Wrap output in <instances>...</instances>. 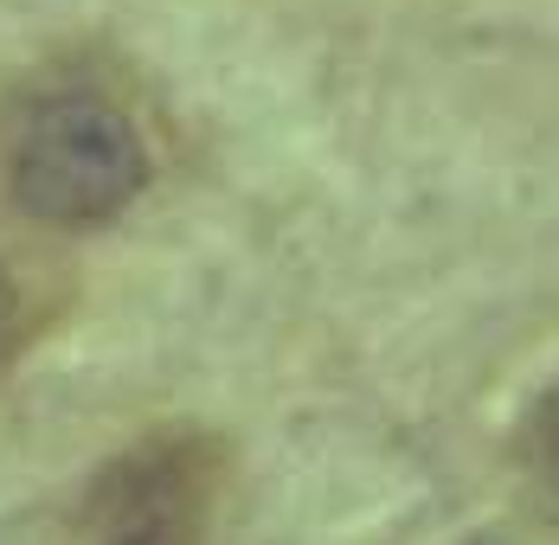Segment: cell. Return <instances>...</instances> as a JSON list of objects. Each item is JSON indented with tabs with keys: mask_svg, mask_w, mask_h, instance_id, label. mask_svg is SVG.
Returning <instances> with one entry per match:
<instances>
[{
	"mask_svg": "<svg viewBox=\"0 0 559 545\" xmlns=\"http://www.w3.org/2000/svg\"><path fill=\"white\" fill-rule=\"evenodd\" d=\"M148 186L135 122L97 90H52L7 129V193L46 225H104Z\"/></svg>",
	"mask_w": 559,
	"mask_h": 545,
	"instance_id": "cell-1",
	"label": "cell"
},
{
	"mask_svg": "<svg viewBox=\"0 0 559 545\" xmlns=\"http://www.w3.org/2000/svg\"><path fill=\"white\" fill-rule=\"evenodd\" d=\"M219 500V443L187 424L110 456L71 500L52 545H206Z\"/></svg>",
	"mask_w": 559,
	"mask_h": 545,
	"instance_id": "cell-2",
	"label": "cell"
},
{
	"mask_svg": "<svg viewBox=\"0 0 559 545\" xmlns=\"http://www.w3.org/2000/svg\"><path fill=\"white\" fill-rule=\"evenodd\" d=\"M514 456H521V482L534 494V507L559 526V379L527 404L521 436H514Z\"/></svg>",
	"mask_w": 559,
	"mask_h": 545,
	"instance_id": "cell-3",
	"label": "cell"
},
{
	"mask_svg": "<svg viewBox=\"0 0 559 545\" xmlns=\"http://www.w3.org/2000/svg\"><path fill=\"white\" fill-rule=\"evenodd\" d=\"M13 327H20V295H13L7 264H0V360H7V347H13Z\"/></svg>",
	"mask_w": 559,
	"mask_h": 545,
	"instance_id": "cell-4",
	"label": "cell"
}]
</instances>
